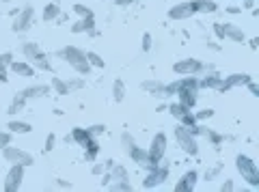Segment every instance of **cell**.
I'll use <instances>...</instances> for the list:
<instances>
[{
  "label": "cell",
  "mask_w": 259,
  "mask_h": 192,
  "mask_svg": "<svg viewBox=\"0 0 259 192\" xmlns=\"http://www.w3.org/2000/svg\"><path fill=\"white\" fill-rule=\"evenodd\" d=\"M56 54H59L61 59L67 63V65L74 69L78 76H89V74H91L93 67L89 65V61H86V52H84V50L76 48V46H65V48H61Z\"/></svg>",
  "instance_id": "obj_1"
},
{
  "label": "cell",
  "mask_w": 259,
  "mask_h": 192,
  "mask_svg": "<svg viewBox=\"0 0 259 192\" xmlns=\"http://www.w3.org/2000/svg\"><path fill=\"white\" fill-rule=\"evenodd\" d=\"M22 54H24V59L31 63L35 69H39V72H52V63H50L48 54L43 52L35 41H24V44H22Z\"/></svg>",
  "instance_id": "obj_2"
},
{
  "label": "cell",
  "mask_w": 259,
  "mask_h": 192,
  "mask_svg": "<svg viewBox=\"0 0 259 192\" xmlns=\"http://www.w3.org/2000/svg\"><path fill=\"white\" fill-rule=\"evenodd\" d=\"M235 168H237V173L242 175V179L246 181L250 188H259V168L248 155H242V153L237 155L235 158Z\"/></svg>",
  "instance_id": "obj_3"
},
{
  "label": "cell",
  "mask_w": 259,
  "mask_h": 192,
  "mask_svg": "<svg viewBox=\"0 0 259 192\" xmlns=\"http://www.w3.org/2000/svg\"><path fill=\"white\" fill-rule=\"evenodd\" d=\"M167 143H169V140H167V134H164V132H158L156 136L151 138V145L147 149V158H149L147 170L160 164V160L164 158V153H167Z\"/></svg>",
  "instance_id": "obj_4"
},
{
  "label": "cell",
  "mask_w": 259,
  "mask_h": 192,
  "mask_svg": "<svg viewBox=\"0 0 259 192\" xmlns=\"http://www.w3.org/2000/svg\"><path fill=\"white\" fill-rule=\"evenodd\" d=\"M3 151V160L5 162H9V164H22V166H33L35 164V158L28 151H24V149H20V147H11V145H7L0 149Z\"/></svg>",
  "instance_id": "obj_5"
},
{
  "label": "cell",
  "mask_w": 259,
  "mask_h": 192,
  "mask_svg": "<svg viewBox=\"0 0 259 192\" xmlns=\"http://www.w3.org/2000/svg\"><path fill=\"white\" fill-rule=\"evenodd\" d=\"M173 134H175V140H177V145L184 149L188 155H197L199 153V145H197V136L194 134L188 132V127L179 123L175 130H173Z\"/></svg>",
  "instance_id": "obj_6"
},
{
  "label": "cell",
  "mask_w": 259,
  "mask_h": 192,
  "mask_svg": "<svg viewBox=\"0 0 259 192\" xmlns=\"http://www.w3.org/2000/svg\"><path fill=\"white\" fill-rule=\"evenodd\" d=\"M35 24V9L31 5H24V9L16 13V18H13V24H11V31L13 33H26L31 31Z\"/></svg>",
  "instance_id": "obj_7"
},
{
  "label": "cell",
  "mask_w": 259,
  "mask_h": 192,
  "mask_svg": "<svg viewBox=\"0 0 259 192\" xmlns=\"http://www.w3.org/2000/svg\"><path fill=\"white\" fill-rule=\"evenodd\" d=\"M173 72L177 76H197L201 72H205V63L199 59H182L173 65Z\"/></svg>",
  "instance_id": "obj_8"
},
{
  "label": "cell",
  "mask_w": 259,
  "mask_h": 192,
  "mask_svg": "<svg viewBox=\"0 0 259 192\" xmlns=\"http://www.w3.org/2000/svg\"><path fill=\"white\" fill-rule=\"evenodd\" d=\"M167 179H169V166H160V164H158V166L147 170V177L143 179V188H147V190L158 188V186H162Z\"/></svg>",
  "instance_id": "obj_9"
},
{
  "label": "cell",
  "mask_w": 259,
  "mask_h": 192,
  "mask_svg": "<svg viewBox=\"0 0 259 192\" xmlns=\"http://www.w3.org/2000/svg\"><path fill=\"white\" fill-rule=\"evenodd\" d=\"M22 181H24V166L22 164H11L9 173H7L5 181H3V188L7 192H18L22 188Z\"/></svg>",
  "instance_id": "obj_10"
},
{
  "label": "cell",
  "mask_w": 259,
  "mask_h": 192,
  "mask_svg": "<svg viewBox=\"0 0 259 192\" xmlns=\"http://www.w3.org/2000/svg\"><path fill=\"white\" fill-rule=\"evenodd\" d=\"M253 80V76L250 74H231V76H227V78H222V82L218 84V93H227V91H231L235 87H246V84Z\"/></svg>",
  "instance_id": "obj_11"
},
{
  "label": "cell",
  "mask_w": 259,
  "mask_h": 192,
  "mask_svg": "<svg viewBox=\"0 0 259 192\" xmlns=\"http://www.w3.org/2000/svg\"><path fill=\"white\" fill-rule=\"evenodd\" d=\"M143 87V91L145 93H149L151 97H158V99H169V97H173L171 95V91H169V84H164V82H160V80H145L141 84Z\"/></svg>",
  "instance_id": "obj_12"
},
{
  "label": "cell",
  "mask_w": 259,
  "mask_h": 192,
  "mask_svg": "<svg viewBox=\"0 0 259 192\" xmlns=\"http://www.w3.org/2000/svg\"><path fill=\"white\" fill-rule=\"evenodd\" d=\"M222 33H225V39L233 41V44H244V41H246L244 31L233 22H222Z\"/></svg>",
  "instance_id": "obj_13"
},
{
  "label": "cell",
  "mask_w": 259,
  "mask_h": 192,
  "mask_svg": "<svg viewBox=\"0 0 259 192\" xmlns=\"http://www.w3.org/2000/svg\"><path fill=\"white\" fill-rule=\"evenodd\" d=\"M167 16L171 18V20H188L190 16H194V11H192V7H190V3H177V5H173L171 9L167 11Z\"/></svg>",
  "instance_id": "obj_14"
},
{
  "label": "cell",
  "mask_w": 259,
  "mask_h": 192,
  "mask_svg": "<svg viewBox=\"0 0 259 192\" xmlns=\"http://www.w3.org/2000/svg\"><path fill=\"white\" fill-rule=\"evenodd\" d=\"M69 31L78 35V33H86V35H95V18H80V20H76L74 24L69 26Z\"/></svg>",
  "instance_id": "obj_15"
},
{
  "label": "cell",
  "mask_w": 259,
  "mask_h": 192,
  "mask_svg": "<svg viewBox=\"0 0 259 192\" xmlns=\"http://www.w3.org/2000/svg\"><path fill=\"white\" fill-rule=\"evenodd\" d=\"M197 179H199L197 170H188V173H184L182 179L175 183V190L177 192H190V190H194V186H197Z\"/></svg>",
  "instance_id": "obj_16"
},
{
  "label": "cell",
  "mask_w": 259,
  "mask_h": 192,
  "mask_svg": "<svg viewBox=\"0 0 259 192\" xmlns=\"http://www.w3.org/2000/svg\"><path fill=\"white\" fill-rule=\"evenodd\" d=\"M9 69L16 76H20V78H33L35 76V67L28 61H11L9 63Z\"/></svg>",
  "instance_id": "obj_17"
},
{
  "label": "cell",
  "mask_w": 259,
  "mask_h": 192,
  "mask_svg": "<svg viewBox=\"0 0 259 192\" xmlns=\"http://www.w3.org/2000/svg\"><path fill=\"white\" fill-rule=\"evenodd\" d=\"M127 151V155L132 158V162H136L139 166H143V168H147V162H149V158H147V149H141L139 145H132V147H127L125 149Z\"/></svg>",
  "instance_id": "obj_18"
},
{
  "label": "cell",
  "mask_w": 259,
  "mask_h": 192,
  "mask_svg": "<svg viewBox=\"0 0 259 192\" xmlns=\"http://www.w3.org/2000/svg\"><path fill=\"white\" fill-rule=\"evenodd\" d=\"M50 89L48 84H31V87H26L24 91H22V95H24L26 99H37V97H46L50 93Z\"/></svg>",
  "instance_id": "obj_19"
},
{
  "label": "cell",
  "mask_w": 259,
  "mask_h": 192,
  "mask_svg": "<svg viewBox=\"0 0 259 192\" xmlns=\"http://www.w3.org/2000/svg\"><path fill=\"white\" fill-rule=\"evenodd\" d=\"M190 7L194 13H216L218 5L214 0H190Z\"/></svg>",
  "instance_id": "obj_20"
},
{
  "label": "cell",
  "mask_w": 259,
  "mask_h": 192,
  "mask_svg": "<svg viewBox=\"0 0 259 192\" xmlns=\"http://www.w3.org/2000/svg\"><path fill=\"white\" fill-rule=\"evenodd\" d=\"M67 138H71L76 145H80V147H86L93 140V136L84 130V127H74V130H71V136H67Z\"/></svg>",
  "instance_id": "obj_21"
},
{
  "label": "cell",
  "mask_w": 259,
  "mask_h": 192,
  "mask_svg": "<svg viewBox=\"0 0 259 192\" xmlns=\"http://www.w3.org/2000/svg\"><path fill=\"white\" fill-rule=\"evenodd\" d=\"M220 82H222V76L216 74L214 69H212V72L207 74L205 78H201V80H199V89H214V91H216Z\"/></svg>",
  "instance_id": "obj_22"
},
{
  "label": "cell",
  "mask_w": 259,
  "mask_h": 192,
  "mask_svg": "<svg viewBox=\"0 0 259 192\" xmlns=\"http://www.w3.org/2000/svg\"><path fill=\"white\" fill-rule=\"evenodd\" d=\"M11 134H31L33 132V125L26 123V121H20V119H11L9 123H7Z\"/></svg>",
  "instance_id": "obj_23"
},
{
  "label": "cell",
  "mask_w": 259,
  "mask_h": 192,
  "mask_svg": "<svg viewBox=\"0 0 259 192\" xmlns=\"http://www.w3.org/2000/svg\"><path fill=\"white\" fill-rule=\"evenodd\" d=\"M59 16H61L59 3H48L43 7V22H54V20H59Z\"/></svg>",
  "instance_id": "obj_24"
},
{
  "label": "cell",
  "mask_w": 259,
  "mask_h": 192,
  "mask_svg": "<svg viewBox=\"0 0 259 192\" xmlns=\"http://www.w3.org/2000/svg\"><path fill=\"white\" fill-rule=\"evenodd\" d=\"M110 177H112L110 181H130L127 168L121 166V164H112V166H110Z\"/></svg>",
  "instance_id": "obj_25"
},
{
  "label": "cell",
  "mask_w": 259,
  "mask_h": 192,
  "mask_svg": "<svg viewBox=\"0 0 259 192\" xmlns=\"http://www.w3.org/2000/svg\"><path fill=\"white\" fill-rule=\"evenodd\" d=\"M112 99L117 104H121L125 99V82L121 80V78H117V80L112 82Z\"/></svg>",
  "instance_id": "obj_26"
},
{
  "label": "cell",
  "mask_w": 259,
  "mask_h": 192,
  "mask_svg": "<svg viewBox=\"0 0 259 192\" xmlns=\"http://www.w3.org/2000/svg\"><path fill=\"white\" fill-rule=\"evenodd\" d=\"M26 102H28V99L22 95V93H18L16 97H13V102H11V106H9V110H7V112H9V115H18V112L24 110Z\"/></svg>",
  "instance_id": "obj_27"
},
{
  "label": "cell",
  "mask_w": 259,
  "mask_h": 192,
  "mask_svg": "<svg viewBox=\"0 0 259 192\" xmlns=\"http://www.w3.org/2000/svg\"><path fill=\"white\" fill-rule=\"evenodd\" d=\"M169 112H171V115L173 117H175L177 121L179 119H182L184 115H186V112H190V108H186V106L184 104H179V102H171V106H169V108H167Z\"/></svg>",
  "instance_id": "obj_28"
},
{
  "label": "cell",
  "mask_w": 259,
  "mask_h": 192,
  "mask_svg": "<svg viewBox=\"0 0 259 192\" xmlns=\"http://www.w3.org/2000/svg\"><path fill=\"white\" fill-rule=\"evenodd\" d=\"M86 61H89L91 67H97V69H104L106 67V61L97 52H86Z\"/></svg>",
  "instance_id": "obj_29"
},
{
  "label": "cell",
  "mask_w": 259,
  "mask_h": 192,
  "mask_svg": "<svg viewBox=\"0 0 259 192\" xmlns=\"http://www.w3.org/2000/svg\"><path fill=\"white\" fill-rule=\"evenodd\" d=\"M50 89H54V93H59V95H67L69 93L67 82L61 80V78H52V87H50Z\"/></svg>",
  "instance_id": "obj_30"
},
{
  "label": "cell",
  "mask_w": 259,
  "mask_h": 192,
  "mask_svg": "<svg viewBox=\"0 0 259 192\" xmlns=\"http://www.w3.org/2000/svg\"><path fill=\"white\" fill-rule=\"evenodd\" d=\"M84 149H86V162H93V160L97 158V153H99V145H97V140H95V138H93L91 143L86 145Z\"/></svg>",
  "instance_id": "obj_31"
},
{
  "label": "cell",
  "mask_w": 259,
  "mask_h": 192,
  "mask_svg": "<svg viewBox=\"0 0 259 192\" xmlns=\"http://www.w3.org/2000/svg\"><path fill=\"white\" fill-rule=\"evenodd\" d=\"M212 117H214V110H212V108H203V110L194 112V119H197V123H203V121L212 119Z\"/></svg>",
  "instance_id": "obj_32"
},
{
  "label": "cell",
  "mask_w": 259,
  "mask_h": 192,
  "mask_svg": "<svg viewBox=\"0 0 259 192\" xmlns=\"http://www.w3.org/2000/svg\"><path fill=\"white\" fill-rule=\"evenodd\" d=\"M65 82H67L69 93H71V91H78V89L84 87V78H82V76H80V78H71V80H65Z\"/></svg>",
  "instance_id": "obj_33"
},
{
  "label": "cell",
  "mask_w": 259,
  "mask_h": 192,
  "mask_svg": "<svg viewBox=\"0 0 259 192\" xmlns=\"http://www.w3.org/2000/svg\"><path fill=\"white\" fill-rule=\"evenodd\" d=\"M74 13H78L80 18H93V11L86 5H80V3L74 5Z\"/></svg>",
  "instance_id": "obj_34"
},
{
  "label": "cell",
  "mask_w": 259,
  "mask_h": 192,
  "mask_svg": "<svg viewBox=\"0 0 259 192\" xmlns=\"http://www.w3.org/2000/svg\"><path fill=\"white\" fill-rule=\"evenodd\" d=\"M106 188H110V190H132V183L130 181H110Z\"/></svg>",
  "instance_id": "obj_35"
},
{
  "label": "cell",
  "mask_w": 259,
  "mask_h": 192,
  "mask_svg": "<svg viewBox=\"0 0 259 192\" xmlns=\"http://www.w3.org/2000/svg\"><path fill=\"white\" fill-rule=\"evenodd\" d=\"M151 46H154V37H151L149 33H143V44H141L143 52H149V50H151Z\"/></svg>",
  "instance_id": "obj_36"
},
{
  "label": "cell",
  "mask_w": 259,
  "mask_h": 192,
  "mask_svg": "<svg viewBox=\"0 0 259 192\" xmlns=\"http://www.w3.org/2000/svg\"><path fill=\"white\" fill-rule=\"evenodd\" d=\"M222 173V164H218V166H214V168H210V170H205V179L207 181H212V179H216Z\"/></svg>",
  "instance_id": "obj_37"
},
{
  "label": "cell",
  "mask_w": 259,
  "mask_h": 192,
  "mask_svg": "<svg viewBox=\"0 0 259 192\" xmlns=\"http://www.w3.org/2000/svg\"><path fill=\"white\" fill-rule=\"evenodd\" d=\"M7 145H11V132L9 130H0V149L7 147Z\"/></svg>",
  "instance_id": "obj_38"
},
{
  "label": "cell",
  "mask_w": 259,
  "mask_h": 192,
  "mask_svg": "<svg viewBox=\"0 0 259 192\" xmlns=\"http://www.w3.org/2000/svg\"><path fill=\"white\" fill-rule=\"evenodd\" d=\"M104 130H106V127H104V125H99V123H97V125H91V127H86V132H89L93 138H97L99 134H104Z\"/></svg>",
  "instance_id": "obj_39"
},
{
  "label": "cell",
  "mask_w": 259,
  "mask_h": 192,
  "mask_svg": "<svg viewBox=\"0 0 259 192\" xmlns=\"http://www.w3.org/2000/svg\"><path fill=\"white\" fill-rule=\"evenodd\" d=\"M54 145H56V136H54V134H48V138H46V147H43V151L50 153V151L54 149Z\"/></svg>",
  "instance_id": "obj_40"
},
{
  "label": "cell",
  "mask_w": 259,
  "mask_h": 192,
  "mask_svg": "<svg viewBox=\"0 0 259 192\" xmlns=\"http://www.w3.org/2000/svg\"><path fill=\"white\" fill-rule=\"evenodd\" d=\"M212 31H214V35L218 37L220 41H225V33H222V22H214L212 24Z\"/></svg>",
  "instance_id": "obj_41"
},
{
  "label": "cell",
  "mask_w": 259,
  "mask_h": 192,
  "mask_svg": "<svg viewBox=\"0 0 259 192\" xmlns=\"http://www.w3.org/2000/svg\"><path fill=\"white\" fill-rule=\"evenodd\" d=\"M121 145H123V149H127V147H132L134 145V136L132 134H121Z\"/></svg>",
  "instance_id": "obj_42"
},
{
  "label": "cell",
  "mask_w": 259,
  "mask_h": 192,
  "mask_svg": "<svg viewBox=\"0 0 259 192\" xmlns=\"http://www.w3.org/2000/svg\"><path fill=\"white\" fill-rule=\"evenodd\" d=\"M246 87H248V91H250V95H253V97H259V87H257V82H255V80H250Z\"/></svg>",
  "instance_id": "obj_43"
},
{
  "label": "cell",
  "mask_w": 259,
  "mask_h": 192,
  "mask_svg": "<svg viewBox=\"0 0 259 192\" xmlns=\"http://www.w3.org/2000/svg\"><path fill=\"white\" fill-rule=\"evenodd\" d=\"M13 61V54L11 52H5V54H0V63H3V65H7L9 67V63Z\"/></svg>",
  "instance_id": "obj_44"
},
{
  "label": "cell",
  "mask_w": 259,
  "mask_h": 192,
  "mask_svg": "<svg viewBox=\"0 0 259 192\" xmlns=\"http://www.w3.org/2000/svg\"><path fill=\"white\" fill-rule=\"evenodd\" d=\"M7 80H9V76H7V65L0 63V82H7Z\"/></svg>",
  "instance_id": "obj_45"
},
{
  "label": "cell",
  "mask_w": 259,
  "mask_h": 192,
  "mask_svg": "<svg viewBox=\"0 0 259 192\" xmlns=\"http://www.w3.org/2000/svg\"><path fill=\"white\" fill-rule=\"evenodd\" d=\"M225 11H227V13H231V16H235V13H242V7H235V5H231V7H227Z\"/></svg>",
  "instance_id": "obj_46"
},
{
  "label": "cell",
  "mask_w": 259,
  "mask_h": 192,
  "mask_svg": "<svg viewBox=\"0 0 259 192\" xmlns=\"http://www.w3.org/2000/svg\"><path fill=\"white\" fill-rule=\"evenodd\" d=\"M233 188H235V186H233V181H231V179H227V181L220 186V190H222V192H225V190L229 192V190H233Z\"/></svg>",
  "instance_id": "obj_47"
},
{
  "label": "cell",
  "mask_w": 259,
  "mask_h": 192,
  "mask_svg": "<svg viewBox=\"0 0 259 192\" xmlns=\"http://www.w3.org/2000/svg\"><path fill=\"white\" fill-rule=\"evenodd\" d=\"M104 164H95V166H93V175H104Z\"/></svg>",
  "instance_id": "obj_48"
},
{
  "label": "cell",
  "mask_w": 259,
  "mask_h": 192,
  "mask_svg": "<svg viewBox=\"0 0 259 192\" xmlns=\"http://www.w3.org/2000/svg\"><path fill=\"white\" fill-rule=\"evenodd\" d=\"M110 179H112V177H110V173H106V175L102 177V188H106L108 183H110Z\"/></svg>",
  "instance_id": "obj_49"
},
{
  "label": "cell",
  "mask_w": 259,
  "mask_h": 192,
  "mask_svg": "<svg viewBox=\"0 0 259 192\" xmlns=\"http://www.w3.org/2000/svg\"><path fill=\"white\" fill-rule=\"evenodd\" d=\"M132 3H134V0H117L119 7H127V5H132Z\"/></svg>",
  "instance_id": "obj_50"
},
{
  "label": "cell",
  "mask_w": 259,
  "mask_h": 192,
  "mask_svg": "<svg viewBox=\"0 0 259 192\" xmlns=\"http://www.w3.org/2000/svg\"><path fill=\"white\" fill-rule=\"evenodd\" d=\"M207 48H210V50H220V46H216V44H205Z\"/></svg>",
  "instance_id": "obj_51"
},
{
  "label": "cell",
  "mask_w": 259,
  "mask_h": 192,
  "mask_svg": "<svg viewBox=\"0 0 259 192\" xmlns=\"http://www.w3.org/2000/svg\"><path fill=\"white\" fill-rule=\"evenodd\" d=\"M0 3H9V0H0Z\"/></svg>",
  "instance_id": "obj_52"
}]
</instances>
